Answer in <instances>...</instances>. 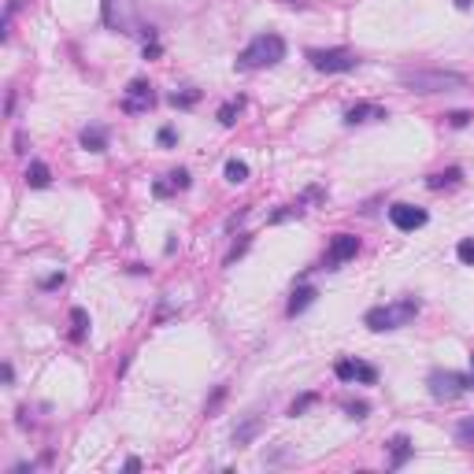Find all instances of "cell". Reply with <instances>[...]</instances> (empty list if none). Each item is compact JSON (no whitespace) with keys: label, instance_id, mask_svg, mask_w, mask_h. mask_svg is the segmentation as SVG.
Masks as SVG:
<instances>
[{"label":"cell","instance_id":"obj_1","mask_svg":"<svg viewBox=\"0 0 474 474\" xmlns=\"http://www.w3.org/2000/svg\"><path fill=\"white\" fill-rule=\"evenodd\" d=\"M401 85L412 93H452V89H467V78L456 71H426V67H407L401 71Z\"/></svg>","mask_w":474,"mask_h":474},{"label":"cell","instance_id":"obj_2","mask_svg":"<svg viewBox=\"0 0 474 474\" xmlns=\"http://www.w3.org/2000/svg\"><path fill=\"white\" fill-rule=\"evenodd\" d=\"M286 60V41L278 34H256L249 45L237 56V67L241 71H260V67H274V63Z\"/></svg>","mask_w":474,"mask_h":474},{"label":"cell","instance_id":"obj_3","mask_svg":"<svg viewBox=\"0 0 474 474\" xmlns=\"http://www.w3.org/2000/svg\"><path fill=\"white\" fill-rule=\"evenodd\" d=\"M419 300L415 297H401V300H393V304H378V308H371L367 311V326L371 330H401V326H407V322H412L415 315H419Z\"/></svg>","mask_w":474,"mask_h":474},{"label":"cell","instance_id":"obj_4","mask_svg":"<svg viewBox=\"0 0 474 474\" xmlns=\"http://www.w3.org/2000/svg\"><path fill=\"white\" fill-rule=\"evenodd\" d=\"M308 60H311V67H315V71H326V74L352 71L356 63H360V60H356V52H349V49H311Z\"/></svg>","mask_w":474,"mask_h":474},{"label":"cell","instance_id":"obj_5","mask_svg":"<svg viewBox=\"0 0 474 474\" xmlns=\"http://www.w3.org/2000/svg\"><path fill=\"white\" fill-rule=\"evenodd\" d=\"M471 389V378H463L456 371H434L430 374V396L434 401H456L459 393Z\"/></svg>","mask_w":474,"mask_h":474},{"label":"cell","instance_id":"obj_6","mask_svg":"<svg viewBox=\"0 0 474 474\" xmlns=\"http://www.w3.org/2000/svg\"><path fill=\"white\" fill-rule=\"evenodd\" d=\"M152 104H156V89L145 78H134L130 85H126V93H123V112L126 115H141Z\"/></svg>","mask_w":474,"mask_h":474},{"label":"cell","instance_id":"obj_7","mask_svg":"<svg viewBox=\"0 0 474 474\" xmlns=\"http://www.w3.org/2000/svg\"><path fill=\"white\" fill-rule=\"evenodd\" d=\"M333 374H337L341 382H363V385H374V382H378V371H374L371 363H363V360H337Z\"/></svg>","mask_w":474,"mask_h":474},{"label":"cell","instance_id":"obj_8","mask_svg":"<svg viewBox=\"0 0 474 474\" xmlns=\"http://www.w3.org/2000/svg\"><path fill=\"white\" fill-rule=\"evenodd\" d=\"M389 219L396 230H419V226H426V211L423 208H412V204H393L389 208Z\"/></svg>","mask_w":474,"mask_h":474},{"label":"cell","instance_id":"obj_9","mask_svg":"<svg viewBox=\"0 0 474 474\" xmlns=\"http://www.w3.org/2000/svg\"><path fill=\"white\" fill-rule=\"evenodd\" d=\"M356 252H360V237H352V234H337V237L330 241L326 263H330V267H341L344 260H352Z\"/></svg>","mask_w":474,"mask_h":474},{"label":"cell","instance_id":"obj_10","mask_svg":"<svg viewBox=\"0 0 474 474\" xmlns=\"http://www.w3.org/2000/svg\"><path fill=\"white\" fill-rule=\"evenodd\" d=\"M374 119H385V107H378V104H352L349 112H344V123H349V126L374 123Z\"/></svg>","mask_w":474,"mask_h":474},{"label":"cell","instance_id":"obj_11","mask_svg":"<svg viewBox=\"0 0 474 474\" xmlns=\"http://www.w3.org/2000/svg\"><path fill=\"white\" fill-rule=\"evenodd\" d=\"M52 182V170H49V164H41V159H34V164L26 167V186L30 189H45Z\"/></svg>","mask_w":474,"mask_h":474},{"label":"cell","instance_id":"obj_12","mask_svg":"<svg viewBox=\"0 0 474 474\" xmlns=\"http://www.w3.org/2000/svg\"><path fill=\"white\" fill-rule=\"evenodd\" d=\"M315 289H311V286H300V289H293V297H289V315H300V311H304V308H311V304H315Z\"/></svg>","mask_w":474,"mask_h":474},{"label":"cell","instance_id":"obj_13","mask_svg":"<svg viewBox=\"0 0 474 474\" xmlns=\"http://www.w3.org/2000/svg\"><path fill=\"white\" fill-rule=\"evenodd\" d=\"M82 145L89 148V152H104V148H107V130H104V126H85Z\"/></svg>","mask_w":474,"mask_h":474},{"label":"cell","instance_id":"obj_14","mask_svg":"<svg viewBox=\"0 0 474 474\" xmlns=\"http://www.w3.org/2000/svg\"><path fill=\"white\" fill-rule=\"evenodd\" d=\"M260 430H263V419H260V415L245 419V423L234 430V445H249V441H252L256 434H260Z\"/></svg>","mask_w":474,"mask_h":474},{"label":"cell","instance_id":"obj_15","mask_svg":"<svg viewBox=\"0 0 474 474\" xmlns=\"http://www.w3.org/2000/svg\"><path fill=\"white\" fill-rule=\"evenodd\" d=\"M412 452H415V445H412V441H407L404 434L393 437V459H389V463H393V467H404V463L412 459Z\"/></svg>","mask_w":474,"mask_h":474},{"label":"cell","instance_id":"obj_16","mask_svg":"<svg viewBox=\"0 0 474 474\" xmlns=\"http://www.w3.org/2000/svg\"><path fill=\"white\" fill-rule=\"evenodd\" d=\"M226 182H230V186L249 182V164H245V159H230V164H226Z\"/></svg>","mask_w":474,"mask_h":474},{"label":"cell","instance_id":"obj_17","mask_svg":"<svg viewBox=\"0 0 474 474\" xmlns=\"http://www.w3.org/2000/svg\"><path fill=\"white\" fill-rule=\"evenodd\" d=\"M71 322H74L71 337H74V341H82V337H85V330H89V315H85V308H71Z\"/></svg>","mask_w":474,"mask_h":474},{"label":"cell","instance_id":"obj_18","mask_svg":"<svg viewBox=\"0 0 474 474\" xmlns=\"http://www.w3.org/2000/svg\"><path fill=\"white\" fill-rule=\"evenodd\" d=\"M456 182H459V170L452 167V170H441V175H430L426 186L430 189H445V186H456Z\"/></svg>","mask_w":474,"mask_h":474},{"label":"cell","instance_id":"obj_19","mask_svg":"<svg viewBox=\"0 0 474 474\" xmlns=\"http://www.w3.org/2000/svg\"><path fill=\"white\" fill-rule=\"evenodd\" d=\"M241 107H245V96H237V100L222 104V107H219V123H222V126H234V115L241 112Z\"/></svg>","mask_w":474,"mask_h":474},{"label":"cell","instance_id":"obj_20","mask_svg":"<svg viewBox=\"0 0 474 474\" xmlns=\"http://www.w3.org/2000/svg\"><path fill=\"white\" fill-rule=\"evenodd\" d=\"M200 100V89H186V93H170V104L175 107H193Z\"/></svg>","mask_w":474,"mask_h":474},{"label":"cell","instance_id":"obj_21","mask_svg":"<svg viewBox=\"0 0 474 474\" xmlns=\"http://www.w3.org/2000/svg\"><path fill=\"white\" fill-rule=\"evenodd\" d=\"M456 256H459V263L474 267V237H463V241L456 245Z\"/></svg>","mask_w":474,"mask_h":474},{"label":"cell","instance_id":"obj_22","mask_svg":"<svg viewBox=\"0 0 474 474\" xmlns=\"http://www.w3.org/2000/svg\"><path fill=\"white\" fill-rule=\"evenodd\" d=\"M456 441H459V445H474V419H463V423L456 426Z\"/></svg>","mask_w":474,"mask_h":474},{"label":"cell","instance_id":"obj_23","mask_svg":"<svg viewBox=\"0 0 474 474\" xmlns=\"http://www.w3.org/2000/svg\"><path fill=\"white\" fill-rule=\"evenodd\" d=\"M315 401H319L315 393H304V396H297V401L289 404V415H304V412H308V407L315 404Z\"/></svg>","mask_w":474,"mask_h":474},{"label":"cell","instance_id":"obj_24","mask_svg":"<svg viewBox=\"0 0 474 474\" xmlns=\"http://www.w3.org/2000/svg\"><path fill=\"white\" fill-rule=\"evenodd\" d=\"M167 178H170V182H167L170 189H189V170H170Z\"/></svg>","mask_w":474,"mask_h":474},{"label":"cell","instance_id":"obj_25","mask_svg":"<svg viewBox=\"0 0 474 474\" xmlns=\"http://www.w3.org/2000/svg\"><path fill=\"white\" fill-rule=\"evenodd\" d=\"M445 119H448V126H456V130H463V126H467L474 115H471V112H452V115H445Z\"/></svg>","mask_w":474,"mask_h":474},{"label":"cell","instance_id":"obj_26","mask_svg":"<svg viewBox=\"0 0 474 474\" xmlns=\"http://www.w3.org/2000/svg\"><path fill=\"white\" fill-rule=\"evenodd\" d=\"M300 211H304L300 204H297V208H282V211H274V215H271V222H286V219H293V215H300Z\"/></svg>","mask_w":474,"mask_h":474},{"label":"cell","instance_id":"obj_27","mask_svg":"<svg viewBox=\"0 0 474 474\" xmlns=\"http://www.w3.org/2000/svg\"><path fill=\"white\" fill-rule=\"evenodd\" d=\"M367 412H371V407L363 404V401H356V404H349V415H352V419H363V415H367Z\"/></svg>","mask_w":474,"mask_h":474},{"label":"cell","instance_id":"obj_28","mask_svg":"<svg viewBox=\"0 0 474 474\" xmlns=\"http://www.w3.org/2000/svg\"><path fill=\"white\" fill-rule=\"evenodd\" d=\"M56 286H63V271L60 274H49L45 282H41V289H56Z\"/></svg>","mask_w":474,"mask_h":474},{"label":"cell","instance_id":"obj_29","mask_svg":"<svg viewBox=\"0 0 474 474\" xmlns=\"http://www.w3.org/2000/svg\"><path fill=\"white\" fill-rule=\"evenodd\" d=\"M159 145H175V130H170V126L159 130Z\"/></svg>","mask_w":474,"mask_h":474},{"label":"cell","instance_id":"obj_30","mask_svg":"<svg viewBox=\"0 0 474 474\" xmlns=\"http://www.w3.org/2000/svg\"><path fill=\"white\" fill-rule=\"evenodd\" d=\"M123 471H141V459H134V456H130V459L123 463Z\"/></svg>","mask_w":474,"mask_h":474},{"label":"cell","instance_id":"obj_31","mask_svg":"<svg viewBox=\"0 0 474 474\" xmlns=\"http://www.w3.org/2000/svg\"><path fill=\"white\" fill-rule=\"evenodd\" d=\"M471 4H474V0H456V8H459V12H467Z\"/></svg>","mask_w":474,"mask_h":474},{"label":"cell","instance_id":"obj_32","mask_svg":"<svg viewBox=\"0 0 474 474\" xmlns=\"http://www.w3.org/2000/svg\"><path fill=\"white\" fill-rule=\"evenodd\" d=\"M471 389H474V374H471Z\"/></svg>","mask_w":474,"mask_h":474}]
</instances>
